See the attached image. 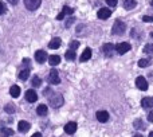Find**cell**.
Segmentation results:
<instances>
[{
    "mask_svg": "<svg viewBox=\"0 0 153 137\" xmlns=\"http://www.w3.org/2000/svg\"><path fill=\"white\" fill-rule=\"evenodd\" d=\"M48 102H50V105L53 106V108H61L62 105L65 103V98L62 94H59V93H55V94L50 95L48 97Z\"/></svg>",
    "mask_w": 153,
    "mask_h": 137,
    "instance_id": "6da1fadb",
    "label": "cell"
},
{
    "mask_svg": "<svg viewBox=\"0 0 153 137\" xmlns=\"http://www.w3.org/2000/svg\"><path fill=\"white\" fill-rule=\"evenodd\" d=\"M125 30H126V24H125L122 20L117 19V20L114 22V24H113L111 34H113V35H122L125 32Z\"/></svg>",
    "mask_w": 153,
    "mask_h": 137,
    "instance_id": "7a4b0ae2",
    "label": "cell"
},
{
    "mask_svg": "<svg viewBox=\"0 0 153 137\" xmlns=\"http://www.w3.org/2000/svg\"><path fill=\"white\" fill-rule=\"evenodd\" d=\"M47 81L50 82L51 85H58L59 82H61V78H59V74H58V71H56L55 68H51L50 74H48Z\"/></svg>",
    "mask_w": 153,
    "mask_h": 137,
    "instance_id": "3957f363",
    "label": "cell"
},
{
    "mask_svg": "<svg viewBox=\"0 0 153 137\" xmlns=\"http://www.w3.org/2000/svg\"><path fill=\"white\" fill-rule=\"evenodd\" d=\"M42 0H24V5L28 11H35L39 8Z\"/></svg>",
    "mask_w": 153,
    "mask_h": 137,
    "instance_id": "277c9868",
    "label": "cell"
},
{
    "mask_svg": "<svg viewBox=\"0 0 153 137\" xmlns=\"http://www.w3.org/2000/svg\"><path fill=\"white\" fill-rule=\"evenodd\" d=\"M130 47H132V46H130L128 42H122V43L116 45V51L120 54V55H122V54H126L128 51L130 50Z\"/></svg>",
    "mask_w": 153,
    "mask_h": 137,
    "instance_id": "5b68a950",
    "label": "cell"
},
{
    "mask_svg": "<svg viewBox=\"0 0 153 137\" xmlns=\"http://www.w3.org/2000/svg\"><path fill=\"white\" fill-rule=\"evenodd\" d=\"M136 86L140 90L145 92V90H148V82H146V79L144 78V77H137V79H136Z\"/></svg>",
    "mask_w": 153,
    "mask_h": 137,
    "instance_id": "8992f818",
    "label": "cell"
},
{
    "mask_svg": "<svg viewBox=\"0 0 153 137\" xmlns=\"http://www.w3.org/2000/svg\"><path fill=\"white\" fill-rule=\"evenodd\" d=\"M102 51L105 53V55L113 57V55H114V51H116V46L111 45V43H106V45H103Z\"/></svg>",
    "mask_w": 153,
    "mask_h": 137,
    "instance_id": "52a82bcc",
    "label": "cell"
},
{
    "mask_svg": "<svg viewBox=\"0 0 153 137\" xmlns=\"http://www.w3.org/2000/svg\"><path fill=\"white\" fill-rule=\"evenodd\" d=\"M46 59H47V53L43 50H38L36 53H35V61L38 62V63H45Z\"/></svg>",
    "mask_w": 153,
    "mask_h": 137,
    "instance_id": "ba28073f",
    "label": "cell"
},
{
    "mask_svg": "<svg viewBox=\"0 0 153 137\" xmlns=\"http://www.w3.org/2000/svg\"><path fill=\"white\" fill-rule=\"evenodd\" d=\"M76 128H78L76 127V122L70 121L65 125V132H66L67 135H74V133L76 132Z\"/></svg>",
    "mask_w": 153,
    "mask_h": 137,
    "instance_id": "9c48e42d",
    "label": "cell"
},
{
    "mask_svg": "<svg viewBox=\"0 0 153 137\" xmlns=\"http://www.w3.org/2000/svg\"><path fill=\"white\" fill-rule=\"evenodd\" d=\"M97 15H98V19L105 20V19H108L111 16V11L109 10V8H101V10L97 12Z\"/></svg>",
    "mask_w": 153,
    "mask_h": 137,
    "instance_id": "30bf717a",
    "label": "cell"
},
{
    "mask_svg": "<svg viewBox=\"0 0 153 137\" xmlns=\"http://www.w3.org/2000/svg\"><path fill=\"white\" fill-rule=\"evenodd\" d=\"M95 117H97V120L100 122H106L109 120V113L106 110H98L97 113H95Z\"/></svg>",
    "mask_w": 153,
    "mask_h": 137,
    "instance_id": "8fae6325",
    "label": "cell"
},
{
    "mask_svg": "<svg viewBox=\"0 0 153 137\" xmlns=\"http://www.w3.org/2000/svg\"><path fill=\"white\" fill-rule=\"evenodd\" d=\"M26 100L28 101V102H35V101L38 100V94L36 92H35L34 89H30L26 92Z\"/></svg>",
    "mask_w": 153,
    "mask_h": 137,
    "instance_id": "7c38bea8",
    "label": "cell"
},
{
    "mask_svg": "<svg viewBox=\"0 0 153 137\" xmlns=\"http://www.w3.org/2000/svg\"><path fill=\"white\" fill-rule=\"evenodd\" d=\"M30 128H31V125H30V122H27V121H20V122L18 124V130H19L20 133L28 132Z\"/></svg>",
    "mask_w": 153,
    "mask_h": 137,
    "instance_id": "4fadbf2b",
    "label": "cell"
},
{
    "mask_svg": "<svg viewBox=\"0 0 153 137\" xmlns=\"http://www.w3.org/2000/svg\"><path fill=\"white\" fill-rule=\"evenodd\" d=\"M62 45V40L61 38H54V39H51V42L48 43V47L51 48V50H55V48H59Z\"/></svg>",
    "mask_w": 153,
    "mask_h": 137,
    "instance_id": "5bb4252c",
    "label": "cell"
},
{
    "mask_svg": "<svg viewBox=\"0 0 153 137\" xmlns=\"http://www.w3.org/2000/svg\"><path fill=\"white\" fill-rule=\"evenodd\" d=\"M91 58V48H85V51L82 53V55H81V62H86V61H89V59Z\"/></svg>",
    "mask_w": 153,
    "mask_h": 137,
    "instance_id": "9a60e30c",
    "label": "cell"
},
{
    "mask_svg": "<svg viewBox=\"0 0 153 137\" xmlns=\"http://www.w3.org/2000/svg\"><path fill=\"white\" fill-rule=\"evenodd\" d=\"M141 106L143 108H152L153 106V97H145L141 100Z\"/></svg>",
    "mask_w": 153,
    "mask_h": 137,
    "instance_id": "2e32d148",
    "label": "cell"
},
{
    "mask_svg": "<svg viewBox=\"0 0 153 137\" xmlns=\"http://www.w3.org/2000/svg\"><path fill=\"white\" fill-rule=\"evenodd\" d=\"M122 3H124V8L125 10H133V8L136 7V0H122Z\"/></svg>",
    "mask_w": 153,
    "mask_h": 137,
    "instance_id": "e0dca14e",
    "label": "cell"
},
{
    "mask_svg": "<svg viewBox=\"0 0 153 137\" xmlns=\"http://www.w3.org/2000/svg\"><path fill=\"white\" fill-rule=\"evenodd\" d=\"M10 94L12 95L13 98H18L19 95H20V87H19L18 85H13V86L10 89Z\"/></svg>",
    "mask_w": 153,
    "mask_h": 137,
    "instance_id": "ac0fdd59",
    "label": "cell"
},
{
    "mask_svg": "<svg viewBox=\"0 0 153 137\" xmlns=\"http://www.w3.org/2000/svg\"><path fill=\"white\" fill-rule=\"evenodd\" d=\"M47 112H48V109H47V106L45 105V103H42V105H39L36 108V113L39 114V116H46V114H47Z\"/></svg>",
    "mask_w": 153,
    "mask_h": 137,
    "instance_id": "d6986e66",
    "label": "cell"
},
{
    "mask_svg": "<svg viewBox=\"0 0 153 137\" xmlns=\"http://www.w3.org/2000/svg\"><path fill=\"white\" fill-rule=\"evenodd\" d=\"M30 73H31V71H30V68H24L23 71H20V73H19V79H20V81H27V79H28V77H30Z\"/></svg>",
    "mask_w": 153,
    "mask_h": 137,
    "instance_id": "ffe728a7",
    "label": "cell"
},
{
    "mask_svg": "<svg viewBox=\"0 0 153 137\" xmlns=\"http://www.w3.org/2000/svg\"><path fill=\"white\" fill-rule=\"evenodd\" d=\"M59 62H61L59 55H50V58H48V63L51 66H56V65H59Z\"/></svg>",
    "mask_w": 153,
    "mask_h": 137,
    "instance_id": "44dd1931",
    "label": "cell"
},
{
    "mask_svg": "<svg viewBox=\"0 0 153 137\" xmlns=\"http://www.w3.org/2000/svg\"><path fill=\"white\" fill-rule=\"evenodd\" d=\"M4 110H5V113H8V114H12V113H15V110H16V106L13 105V103H7V105L4 106Z\"/></svg>",
    "mask_w": 153,
    "mask_h": 137,
    "instance_id": "7402d4cb",
    "label": "cell"
},
{
    "mask_svg": "<svg viewBox=\"0 0 153 137\" xmlns=\"http://www.w3.org/2000/svg\"><path fill=\"white\" fill-rule=\"evenodd\" d=\"M31 85H32V87H39L40 85H42V79H40L39 77H34L31 81Z\"/></svg>",
    "mask_w": 153,
    "mask_h": 137,
    "instance_id": "603a6c76",
    "label": "cell"
},
{
    "mask_svg": "<svg viewBox=\"0 0 153 137\" xmlns=\"http://www.w3.org/2000/svg\"><path fill=\"white\" fill-rule=\"evenodd\" d=\"M65 57H66V59H67V61H74V59H75V51H73V50L66 51V54H65Z\"/></svg>",
    "mask_w": 153,
    "mask_h": 137,
    "instance_id": "cb8c5ba5",
    "label": "cell"
},
{
    "mask_svg": "<svg viewBox=\"0 0 153 137\" xmlns=\"http://www.w3.org/2000/svg\"><path fill=\"white\" fill-rule=\"evenodd\" d=\"M11 135H13V130L12 129H10V128L1 129V136L3 137H8V136H11Z\"/></svg>",
    "mask_w": 153,
    "mask_h": 137,
    "instance_id": "d4e9b609",
    "label": "cell"
},
{
    "mask_svg": "<svg viewBox=\"0 0 153 137\" xmlns=\"http://www.w3.org/2000/svg\"><path fill=\"white\" fill-rule=\"evenodd\" d=\"M149 63H151L149 59H140V61H138V66L140 67H148Z\"/></svg>",
    "mask_w": 153,
    "mask_h": 137,
    "instance_id": "484cf974",
    "label": "cell"
},
{
    "mask_svg": "<svg viewBox=\"0 0 153 137\" xmlns=\"http://www.w3.org/2000/svg\"><path fill=\"white\" fill-rule=\"evenodd\" d=\"M134 127L137 128V129H145V124H144L141 120H136V121H134Z\"/></svg>",
    "mask_w": 153,
    "mask_h": 137,
    "instance_id": "4316f807",
    "label": "cell"
},
{
    "mask_svg": "<svg viewBox=\"0 0 153 137\" xmlns=\"http://www.w3.org/2000/svg\"><path fill=\"white\" fill-rule=\"evenodd\" d=\"M78 47H79V42H78V40H73V42H70V50L75 51Z\"/></svg>",
    "mask_w": 153,
    "mask_h": 137,
    "instance_id": "83f0119b",
    "label": "cell"
},
{
    "mask_svg": "<svg viewBox=\"0 0 153 137\" xmlns=\"http://www.w3.org/2000/svg\"><path fill=\"white\" fill-rule=\"evenodd\" d=\"M62 12H63L65 15H71V13L74 12V10H73V8H70V7H67V5H65L63 10H62Z\"/></svg>",
    "mask_w": 153,
    "mask_h": 137,
    "instance_id": "f1b7e54d",
    "label": "cell"
},
{
    "mask_svg": "<svg viewBox=\"0 0 153 137\" xmlns=\"http://www.w3.org/2000/svg\"><path fill=\"white\" fill-rule=\"evenodd\" d=\"M144 53L145 54H153V45H145V47H144Z\"/></svg>",
    "mask_w": 153,
    "mask_h": 137,
    "instance_id": "f546056e",
    "label": "cell"
},
{
    "mask_svg": "<svg viewBox=\"0 0 153 137\" xmlns=\"http://www.w3.org/2000/svg\"><path fill=\"white\" fill-rule=\"evenodd\" d=\"M105 1H106V4H108L109 7H116L118 0H105Z\"/></svg>",
    "mask_w": 153,
    "mask_h": 137,
    "instance_id": "4dcf8cb0",
    "label": "cell"
},
{
    "mask_svg": "<svg viewBox=\"0 0 153 137\" xmlns=\"http://www.w3.org/2000/svg\"><path fill=\"white\" fill-rule=\"evenodd\" d=\"M74 22H75V18H70V19H69V20H66V23H65V26H66V27H67V28H69V27H70V26H71V24H73V23H74Z\"/></svg>",
    "mask_w": 153,
    "mask_h": 137,
    "instance_id": "1f68e13d",
    "label": "cell"
},
{
    "mask_svg": "<svg viewBox=\"0 0 153 137\" xmlns=\"http://www.w3.org/2000/svg\"><path fill=\"white\" fill-rule=\"evenodd\" d=\"M5 11H7V8H5V5L3 4L1 1H0V15H3V13H4Z\"/></svg>",
    "mask_w": 153,
    "mask_h": 137,
    "instance_id": "d6a6232c",
    "label": "cell"
},
{
    "mask_svg": "<svg viewBox=\"0 0 153 137\" xmlns=\"http://www.w3.org/2000/svg\"><path fill=\"white\" fill-rule=\"evenodd\" d=\"M143 22H153V16H143Z\"/></svg>",
    "mask_w": 153,
    "mask_h": 137,
    "instance_id": "836d02e7",
    "label": "cell"
},
{
    "mask_svg": "<svg viewBox=\"0 0 153 137\" xmlns=\"http://www.w3.org/2000/svg\"><path fill=\"white\" fill-rule=\"evenodd\" d=\"M148 120H149V122H152V124H153V110H152V112H149V114H148Z\"/></svg>",
    "mask_w": 153,
    "mask_h": 137,
    "instance_id": "e575fe53",
    "label": "cell"
},
{
    "mask_svg": "<svg viewBox=\"0 0 153 137\" xmlns=\"http://www.w3.org/2000/svg\"><path fill=\"white\" fill-rule=\"evenodd\" d=\"M7 1L10 3V4H12V5H16V4H18L19 0H7Z\"/></svg>",
    "mask_w": 153,
    "mask_h": 137,
    "instance_id": "d590c367",
    "label": "cell"
},
{
    "mask_svg": "<svg viewBox=\"0 0 153 137\" xmlns=\"http://www.w3.org/2000/svg\"><path fill=\"white\" fill-rule=\"evenodd\" d=\"M63 18H65V13H63V12H61L58 16H56V19H58V20H62Z\"/></svg>",
    "mask_w": 153,
    "mask_h": 137,
    "instance_id": "8d00e7d4",
    "label": "cell"
},
{
    "mask_svg": "<svg viewBox=\"0 0 153 137\" xmlns=\"http://www.w3.org/2000/svg\"><path fill=\"white\" fill-rule=\"evenodd\" d=\"M31 137H42V135H40V133H34Z\"/></svg>",
    "mask_w": 153,
    "mask_h": 137,
    "instance_id": "74e56055",
    "label": "cell"
},
{
    "mask_svg": "<svg viewBox=\"0 0 153 137\" xmlns=\"http://www.w3.org/2000/svg\"><path fill=\"white\" fill-rule=\"evenodd\" d=\"M148 137H153V132H151V133H149V136Z\"/></svg>",
    "mask_w": 153,
    "mask_h": 137,
    "instance_id": "f35d334b",
    "label": "cell"
},
{
    "mask_svg": "<svg viewBox=\"0 0 153 137\" xmlns=\"http://www.w3.org/2000/svg\"><path fill=\"white\" fill-rule=\"evenodd\" d=\"M133 137H143L141 135H136V136H133Z\"/></svg>",
    "mask_w": 153,
    "mask_h": 137,
    "instance_id": "ab89813d",
    "label": "cell"
},
{
    "mask_svg": "<svg viewBox=\"0 0 153 137\" xmlns=\"http://www.w3.org/2000/svg\"><path fill=\"white\" fill-rule=\"evenodd\" d=\"M151 5H152V7H153V0H152V1H151Z\"/></svg>",
    "mask_w": 153,
    "mask_h": 137,
    "instance_id": "60d3db41",
    "label": "cell"
},
{
    "mask_svg": "<svg viewBox=\"0 0 153 137\" xmlns=\"http://www.w3.org/2000/svg\"><path fill=\"white\" fill-rule=\"evenodd\" d=\"M151 36H152V38H153V31H152V32H151Z\"/></svg>",
    "mask_w": 153,
    "mask_h": 137,
    "instance_id": "b9f144b4",
    "label": "cell"
}]
</instances>
